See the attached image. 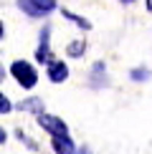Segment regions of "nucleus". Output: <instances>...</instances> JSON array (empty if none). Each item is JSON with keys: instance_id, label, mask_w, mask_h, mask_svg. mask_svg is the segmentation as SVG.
<instances>
[{"instance_id": "f257e3e1", "label": "nucleus", "mask_w": 152, "mask_h": 154, "mask_svg": "<svg viewBox=\"0 0 152 154\" xmlns=\"http://www.w3.org/2000/svg\"><path fill=\"white\" fill-rule=\"evenodd\" d=\"M10 73L15 76V81L21 83L23 88H33V86H36V81H38V73H36L33 63H28V61H13Z\"/></svg>"}, {"instance_id": "f03ea898", "label": "nucleus", "mask_w": 152, "mask_h": 154, "mask_svg": "<svg viewBox=\"0 0 152 154\" xmlns=\"http://www.w3.org/2000/svg\"><path fill=\"white\" fill-rule=\"evenodd\" d=\"M18 8H21L25 15H30V18H43V15H48L51 10L59 8V3H56V0H18Z\"/></svg>"}, {"instance_id": "7ed1b4c3", "label": "nucleus", "mask_w": 152, "mask_h": 154, "mask_svg": "<svg viewBox=\"0 0 152 154\" xmlns=\"http://www.w3.org/2000/svg\"><path fill=\"white\" fill-rule=\"evenodd\" d=\"M38 124H41L51 137H56V134H68V126L63 124L59 116H51V114H38Z\"/></svg>"}, {"instance_id": "20e7f679", "label": "nucleus", "mask_w": 152, "mask_h": 154, "mask_svg": "<svg viewBox=\"0 0 152 154\" xmlns=\"http://www.w3.org/2000/svg\"><path fill=\"white\" fill-rule=\"evenodd\" d=\"M51 146H53L56 154H74V142L68 134H56V137H51Z\"/></svg>"}, {"instance_id": "39448f33", "label": "nucleus", "mask_w": 152, "mask_h": 154, "mask_svg": "<svg viewBox=\"0 0 152 154\" xmlns=\"http://www.w3.org/2000/svg\"><path fill=\"white\" fill-rule=\"evenodd\" d=\"M48 79L53 83H61L68 79V66L63 61H48Z\"/></svg>"}, {"instance_id": "423d86ee", "label": "nucleus", "mask_w": 152, "mask_h": 154, "mask_svg": "<svg viewBox=\"0 0 152 154\" xmlns=\"http://www.w3.org/2000/svg\"><path fill=\"white\" fill-rule=\"evenodd\" d=\"M48 33H51V28H43L41 30V43H38V48H36V61H41V63H48Z\"/></svg>"}, {"instance_id": "0eeeda50", "label": "nucleus", "mask_w": 152, "mask_h": 154, "mask_svg": "<svg viewBox=\"0 0 152 154\" xmlns=\"http://www.w3.org/2000/svg\"><path fill=\"white\" fill-rule=\"evenodd\" d=\"M18 109H28V111H38V114H43V104H41V99H25V101H21V104H18Z\"/></svg>"}, {"instance_id": "6e6552de", "label": "nucleus", "mask_w": 152, "mask_h": 154, "mask_svg": "<svg viewBox=\"0 0 152 154\" xmlns=\"http://www.w3.org/2000/svg\"><path fill=\"white\" fill-rule=\"evenodd\" d=\"M84 48H86V43H84V41H79V43H71V46H68V56L79 58V56L84 53Z\"/></svg>"}, {"instance_id": "1a4fd4ad", "label": "nucleus", "mask_w": 152, "mask_h": 154, "mask_svg": "<svg viewBox=\"0 0 152 154\" xmlns=\"http://www.w3.org/2000/svg\"><path fill=\"white\" fill-rule=\"evenodd\" d=\"M63 15H66L68 20L79 23V25H81V28H84V30H89V28H91V23H89V20H84V18H79V15H74V13H68V10H63Z\"/></svg>"}, {"instance_id": "9d476101", "label": "nucleus", "mask_w": 152, "mask_h": 154, "mask_svg": "<svg viewBox=\"0 0 152 154\" xmlns=\"http://www.w3.org/2000/svg\"><path fill=\"white\" fill-rule=\"evenodd\" d=\"M132 79L135 81H144V79H150V71L147 68H135V71H132Z\"/></svg>"}, {"instance_id": "9b49d317", "label": "nucleus", "mask_w": 152, "mask_h": 154, "mask_svg": "<svg viewBox=\"0 0 152 154\" xmlns=\"http://www.w3.org/2000/svg\"><path fill=\"white\" fill-rule=\"evenodd\" d=\"M10 109H13V104L5 99V94H3V91H0V114H8Z\"/></svg>"}, {"instance_id": "f8f14e48", "label": "nucleus", "mask_w": 152, "mask_h": 154, "mask_svg": "<svg viewBox=\"0 0 152 154\" xmlns=\"http://www.w3.org/2000/svg\"><path fill=\"white\" fill-rule=\"evenodd\" d=\"M5 139H8V134H5V129L0 126V144H5Z\"/></svg>"}, {"instance_id": "ddd939ff", "label": "nucleus", "mask_w": 152, "mask_h": 154, "mask_svg": "<svg viewBox=\"0 0 152 154\" xmlns=\"http://www.w3.org/2000/svg\"><path fill=\"white\" fill-rule=\"evenodd\" d=\"M3 30H5V25H3V20H0V38H3Z\"/></svg>"}, {"instance_id": "4468645a", "label": "nucleus", "mask_w": 152, "mask_h": 154, "mask_svg": "<svg viewBox=\"0 0 152 154\" xmlns=\"http://www.w3.org/2000/svg\"><path fill=\"white\" fill-rule=\"evenodd\" d=\"M5 79V71H3V66H0V81H3Z\"/></svg>"}, {"instance_id": "2eb2a0df", "label": "nucleus", "mask_w": 152, "mask_h": 154, "mask_svg": "<svg viewBox=\"0 0 152 154\" xmlns=\"http://www.w3.org/2000/svg\"><path fill=\"white\" fill-rule=\"evenodd\" d=\"M147 10H150V13H152V0H147Z\"/></svg>"}, {"instance_id": "dca6fc26", "label": "nucleus", "mask_w": 152, "mask_h": 154, "mask_svg": "<svg viewBox=\"0 0 152 154\" xmlns=\"http://www.w3.org/2000/svg\"><path fill=\"white\" fill-rule=\"evenodd\" d=\"M122 3H132V0H122Z\"/></svg>"}]
</instances>
